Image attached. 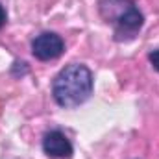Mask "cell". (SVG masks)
I'll return each mask as SVG.
<instances>
[{
    "label": "cell",
    "mask_w": 159,
    "mask_h": 159,
    "mask_svg": "<svg viewBox=\"0 0 159 159\" xmlns=\"http://www.w3.org/2000/svg\"><path fill=\"white\" fill-rule=\"evenodd\" d=\"M91 94H93V72L81 63L67 65L54 78L52 96L56 104L65 109L81 106L91 98Z\"/></svg>",
    "instance_id": "6da1fadb"
},
{
    "label": "cell",
    "mask_w": 159,
    "mask_h": 159,
    "mask_svg": "<svg viewBox=\"0 0 159 159\" xmlns=\"http://www.w3.org/2000/svg\"><path fill=\"white\" fill-rule=\"evenodd\" d=\"M111 19H113L111 22L115 28V39L117 41L133 39L144 24V17L139 11V7L135 4H126V2L120 4V9Z\"/></svg>",
    "instance_id": "7a4b0ae2"
},
{
    "label": "cell",
    "mask_w": 159,
    "mask_h": 159,
    "mask_svg": "<svg viewBox=\"0 0 159 159\" xmlns=\"http://www.w3.org/2000/svg\"><path fill=\"white\" fill-rule=\"evenodd\" d=\"M6 20H7V13H6V9H4V6L0 4V28L6 24Z\"/></svg>",
    "instance_id": "8992f818"
},
{
    "label": "cell",
    "mask_w": 159,
    "mask_h": 159,
    "mask_svg": "<svg viewBox=\"0 0 159 159\" xmlns=\"http://www.w3.org/2000/svg\"><path fill=\"white\" fill-rule=\"evenodd\" d=\"M65 52V41L54 32H44L32 41V54L41 61L57 59Z\"/></svg>",
    "instance_id": "3957f363"
},
{
    "label": "cell",
    "mask_w": 159,
    "mask_h": 159,
    "mask_svg": "<svg viewBox=\"0 0 159 159\" xmlns=\"http://www.w3.org/2000/svg\"><path fill=\"white\" fill-rule=\"evenodd\" d=\"M148 61L152 63V67L159 72V48L157 50H152V52L148 54Z\"/></svg>",
    "instance_id": "5b68a950"
},
{
    "label": "cell",
    "mask_w": 159,
    "mask_h": 159,
    "mask_svg": "<svg viewBox=\"0 0 159 159\" xmlns=\"http://www.w3.org/2000/svg\"><path fill=\"white\" fill-rule=\"evenodd\" d=\"M43 150L48 157L52 159H70L72 157V144L67 139V135L59 129H52L44 133L43 137Z\"/></svg>",
    "instance_id": "277c9868"
}]
</instances>
